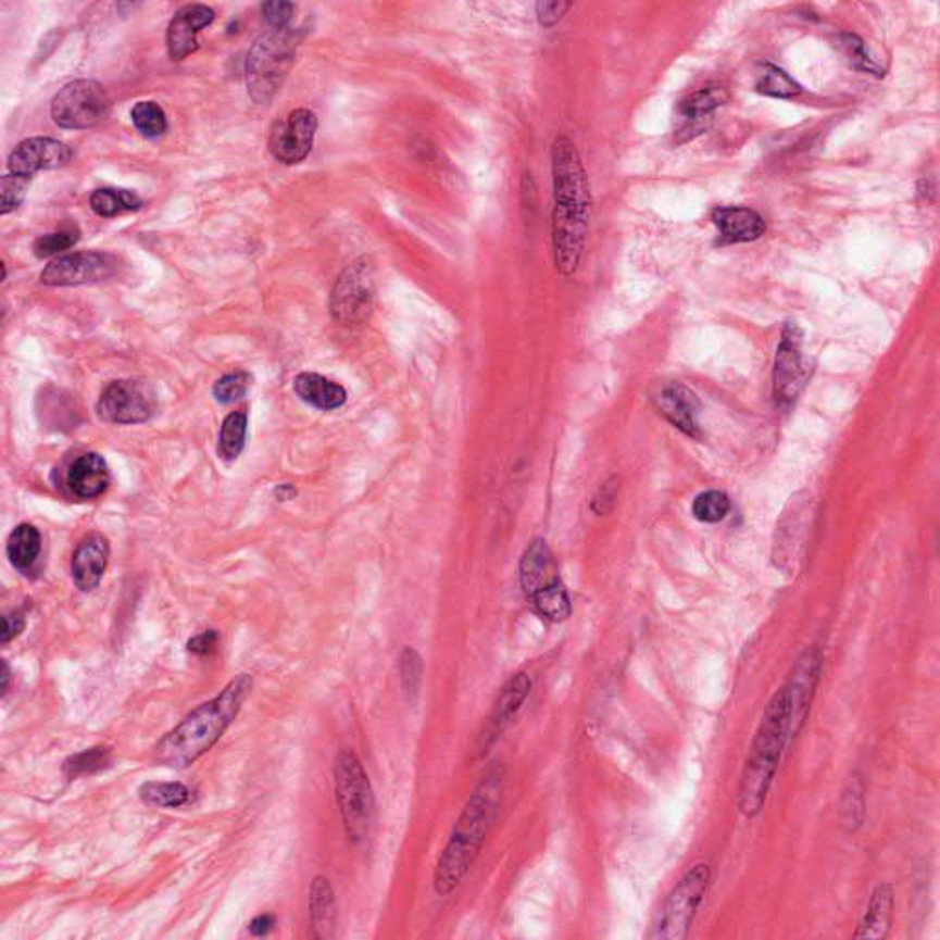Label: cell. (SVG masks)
Returning <instances> with one entry per match:
<instances>
[{
  "label": "cell",
  "mask_w": 940,
  "mask_h": 940,
  "mask_svg": "<svg viewBox=\"0 0 940 940\" xmlns=\"http://www.w3.org/2000/svg\"><path fill=\"white\" fill-rule=\"evenodd\" d=\"M2 667H4V673H2V691H8V681H10V670H8L7 663H2Z\"/></svg>",
  "instance_id": "cell-48"
},
{
  "label": "cell",
  "mask_w": 940,
  "mask_h": 940,
  "mask_svg": "<svg viewBox=\"0 0 940 940\" xmlns=\"http://www.w3.org/2000/svg\"><path fill=\"white\" fill-rule=\"evenodd\" d=\"M111 100L95 79L65 85L52 101V118L63 129H89L105 120Z\"/></svg>",
  "instance_id": "cell-9"
},
{
  "label": "cell",
  "mask_w": 940,
  "mask_h": 940,
  "mask_svg": "<svg viewBox=\"0 0 940 940\" xmlns=\"http://www.w3.org/2000/svg\"><path fill=\"white\" fill-rule=\"evenodd\" d=\"M335 788L349 840L361 843L372 832L375 798L372 782L353 751H342L335 768Z\"/></svg>",
  "instance_id": "cell-5"
},
{
  "label": "cell",
  "mask_w": 940,
  "mask_h": 940,
  "mask_svg": "<svg viewBox=\"0 0 940 940\" xmlns=\"http://www.w3.org/2000/svg\"><path fill=\"white\" fill-rule=\"evenodd\" d=\"M529 691H531L529 676L524 675V673L513 676L498 694L497 704H494L491 715V729L498 731V729L505 728L509 722L513 720L516 713L521 711Z\"/></svg>",
  "instance_id": "cell-27"
},
{
  "label": "cell",
  "mask_w": 940,
  "mask_h": 940,
  "mask_svg": "<svg viewBox=\"0 0 940 940\" xmlns=\"http://www.w3.org/2000/svg\"><path fill=\"white\" fill-rule=\"evenodd\" d=\"M569 8H572V2H539L537 4V18H539L540 26L551 28V26L561 23Z\"/></svg>",
  "instance_id": "cell-44"
},
{
  "label": "cell",
  "mask_w": 940,
  "mask_h": 940,
  "mask_svg": "<svg viewBox=\"0 0 940 940\" xmlns=\"http://www.w3.org/2000/svg\"><path fill=\"white\" fill-rule=\"evenodd\" d=\"M66 481H68L74 497L82 498V500H92V498L101 497L106 491L109 481H111V474H109L105 460L96 452H89V454L79 455L76 462L72 463Z\"/></svg>",
  "instance_id": "cell-23"
},
{
  "label": "cell",
  "mask_w": 940,
  "mask_h": 940,
  "mask_svg": "<svg viewBox=\"0 0 940 940\" xmlns=\"http://www.w3.org/2000/svg\"><path fill=\"white\" fill-rule=\"evenodd\" d=\"M711 869L707 864H698L678 881L665 900L657 917L651 939L684 940L689 935L698 907L710 888Z\"/></svg>",
  "instance_id": "cell-7"
},
{
  "label": "cell",
  "mask_w": 940,
  "mask_h": 940,
  "mask_svg": "<svg viewBox=\"0 0 940 940\" xmlns=\"http://www.w3.org/2000/svg\"><path fill=\"white\" fill-rule=\"evenodd\" d=\"M111 556V548L103 535H89L77 544L72 556V579L82 592H90L100 585Z\"/></svg>",
  "instance_id": "cell-21"
},
{
  "label": "cell",
  "mask_w": 940,
  "mask_h": 940,
  "mask_svg": "<svg viewBox=\"0 0 940 940\" xmlns=\"http://www.w3.org/2000/svg\"><path fill=\"white\" fill-rule=\"evenodd\" d=\"M372 265L366 260H359L338 276L331 292V314L335 322L342 326L353 327L364 324L373 309Z\"/></svg>",
  "instance_id": "cell-10"
},
{
  "label": "cell",
  "mask_w": 940,
  "mask_h": 940,
  "mask_svg": "<svg viewBox=\"0 0 940 940\" xmlns=\"http://www.w3.org/2000/svg\"><path fill=\"white\" fill-rule=\"evenodd\" d=\"M318 129V118L309 109H297L287 114V118L278 120L271 130L268 149L274 159L294 166L308 159L313 149L314 137Z\"/></svg>",
  "instance_id": "cell-13"
},
{
  "label": "cell",
  "mask_w": 940,
  "mask_h": 940,
  "mask_svg": "<svg viewBox=\"0 0 940 940\" xmlns=\"http://www.w3.org/2000/svg\"><path fill=\"white\" fill-rule=\"evenodd\" d=\"M252 689L249 675L237 676L217 697L191 711L180 724L154 745V763L170 768H186L217 744L236 720Z\"/></svg>",
  "instance_id": "cell-2"
},
{
  "label": "cell",
  "mask_w": 940,
  "mask_h": 940,
  "mask_svg": "<svg viewBox=\"0 0 940 940\" xmlns=\"http://www.w3.org/2000/svg\"><path fill=\"white\" fill-rule=\"evenodd\" d=\"M109 763H111V751L109 748L98 745V748H90V750L82 751V753L68 759L65 763V774L71 779L82 777V775L96 774V772L109 766Z\"/></svg>",
  "instance_id": "cell-37"
},
{
  "label": "cell",
  "mask_w": 940,
  "mask_h": 940,
  "mask_svg": "<svg viewBox=\"0 0 940 940\" xmlns=\"http://www.w3.org/2000/svg\"><path fill=\"white\" fill-rule=\"evenodd\" d=\"M812 524V502L809 497L792 498L781 521L775 529L774 561L777 568L788 569L792 562L799 561L804 551Z\"/></svg>",
  "instance_id": "cell-16"
},
{
  "label": "cell",
  "mask_w": 940,
  "mask_h": 940,
  "mask_svg": "<svg viewBox=\"0 0 940 940\" xmlns=\"http://www.w3.org/2000/svg\"><path fill=\"white\" fill-rule=\"evenodd\" d=\"M532 606L542 615L544 619L551 623H562L568 619L572 614V603L566 588L562 586L561 580L555 585L546 588L542 592L532 596Z\"/></svg>",
  "instance_id": "cell-33"
},
{
  "label": "cell",
  "mask_w": 940,
  "mask_h": 940,
  "mask_svg": "<svg viewBox=\"0 0 940 940\" xmlns=\"http://www.w3.org/2000/svg\"><path fill=\"white\" fill-rule=\"evenodd\" d=\"M311 923L318 939H333L337 926V904L329 881L316 876L311 888Z\"/></svg>",
  "instance_id": "cell-26"
},
{
  "label": "cell",
  "mask_w": 940,
  "mask_h": 940,
  "mask_svg": "<svg viewBox=\"0 0 940 940\" xmlns=\"http://www.w3.org/2000/svg\"><path fill=\"white\" fill-rule=\"evenodd\" d=\"M118 271V258L106 252H74L50 261L41 273V281L50 287L98 284Z\"/></svg>",
  "instance_id": "cell-12"
},
{
  "label": "cell",
  "mask_w": 940,
  "mask_h": 940,
  "mask_svg": "<svg viewBox=\"0 0 940 940\" xmlns=\"http://www.w3.org/2000/svg\"><path fill=\"white\" fill-rule=\"evenodd\" d=\"M274 917L273 915H260V917H255L252 923H250V931L255 937H263V935H268L273 931L274 928Z\"/></svg>",
  "instance_id": "cell-47"
},
{
  "label": "cell",
  "mask_w": 940,
  "mask_h": 940,
  "mask_svg": "<svg viewBox=\"0 0 940 940\" xmlns=\"http://www.w3.org/2000/svg\"><path fill=\"white\" fill-rule=\"evenodd\" d=\"M143 201L137 193L116 188H101L90 196V206L100 217H114L120 213L137 212Z\"/></svg>",
  "instance_id": "cell-31"
},
{
  "label": "cell",
  "mask_w": 940,
  "mask_h": 940,
  "mask_svg": "<svg viewBox=\"0 0 940 940\" xmlns=\"http://www.w3.org/2000/svg\"><path fill=\"white\" fill-rule=\"evenodd\" d=\"M250 385H252V377H250L249 373H228V375L221 377L215 383V386H213V397L221 404H231V402L239 401L241 397L247 396Z\"/></svg>",
  "instance_id": "cell-38"
},
{
  "label": "cell",
  "mask_w": 940,
  "mask_h": 940,
  "mask_svg": "<svg viewBox=\"0 0 940 940\" xmlns=\"http://www.w3.org/2000/svg\"><path fill=\"white\" fill-rule=\"evenodd\" d=\"M294 12H297V7L292 4V2H265V4H261V13H263V21H265L274 32H284L287 30V26H289L290 21L294 17Z\"/></svg>",
  "instance_id": "cell-41"
},
{
  "label": "cell",
  "mask_w": 940,
  "mask_h": 940,
  "mask_svg": "<svg viewBox=\"0 0 940 940\" xmlns=\"http://www.w3.org/2000/svg\"><path fill=\"white\" fill-rule=\"evenodd\" d=\"M294 391L303 402L324 412L342 409L348 401V391L342 385L333 383L318 373H300L294 380Z\"/></svg>",
  "instance_id": "cell-25"
},
{
  "label": "cell",
  "mask_w": 940,
  "mask_h": 940,
  "mask_svg": "<svg viewBox=\"0 0 940 940\" xmlns=\"http://www.w3.org/2000/svg\"><path fill=\"white\" fill-rule=\"evenodd\" d=\"M617 494H619V478L612 476V478L603 481L598 492L593 494L592 503H590L593 513L598 516L609 515L610 511L615 507Z\"/></svg>",
  "instance_id": "cell-42"
},
{
  "label": "cell",
  "mask_w": 940,
  "mask_h": 940,
  "mask_svg": "<svg viewBox=\"0 0 940 940\" xmlns=\"http://www.w3.org/2000/svg\"><path fill=\"white\" fill-rule=\"evenodd\" d=\"M729 92L722 87H707L687 96L676 105L673 137L678 146L704 135L713 124L716 111L726 105Z\"/></svg>",
  "instance_id": "cell-14"
},
{
  "label": "cell",
  "mask_w": 940,
  "mask_h": 940,
  "mask_svg": "<svg viewBox=\"0 0 940 940\" xmlns=\"http://www.w3.org/2000/svg\"><path fill=\"white\" fill-rule=\"evenodd\" d=\"M2 623H4V628H2V644L10 643L12 639L17 638L18 634L23 632L24 617L18 612L4 614Z\"/></svg>",
  "instance_id": "cell-46"
},
{
  "label": "cell",
  "mask_w": 940,
  "mask_h": 940,
  "mask_svg": "<svg viewBox=\"0 0 940 940\" xmlns=\"http://www.w3.org/2000/svg\"><path fill=\"white\" fill-rule=\"evenodd\" d=\"M755 90L759 95L777 98V100H793L803 95V87L787 71H782L781 66L772 63H764Z\"/></svg>",
  "instance_id": "cell-29"
},
{
  "label": "cell",
  "mask_w": 940,
  "mask_h": 940,
  "mask_svg": "<svg viewBox=\"0 0 940 940\" xmlns=\"http://www.w3.org/2000/svg\"><path fill=\"white\" fill-rule=\"evenodd\" d=\"M143 803L159 809H178L190 803L191 790L183 782H146L140 788Z\"/></svg>",
  "instance_id": "cell-32"
},
{
  "label": "cell",
  "mask_w": 940,
  "mask_h": 940,
  "mask_svg": "<svg viewBox=\"0 0 940 940\" xmlns=\"http://www.w3.org/2000/svg\"><path fill=\"white\" fill-rule=\"evenodd\" d=\"M819 675H822V652L817 649H806L798 657L792 675L785 684L788 694V740L795 737L803 728Z\"/></svg>",
  "instance_id": "cell-15"
},
{
  "label": "cell",
  "mask_w": 940,
  "mask_h": 940,
  "mask_svg": "<svg viewBox=\"0 0 940 940\" xmlns=\"http://www.w3.org/2000/svg\"><path fill=\"white\" fill-rule=\"evenodd\" d=\"M651 399L657 414L665 417L681 434H686L687 438L702 439V428H700L702 404L691 388H687L678 380L663 383L652 393Z\"/></svg>",
  "instance_id": "cell-17"
},
{
  "label": "cell",
  "mask_w": 940,
  "mask_h": 940,
  "mask_svg": "<svg viewBox=\"0 0 940 940\" xmlns=\"http://www.w3.org/2000/svg\"><path fill=\"white\" fill-rule=\"evenodd\" d=\"M215 12L204 4L180 8L167 28V52L173 61H183L199 48L197 36L213 23Z\"/></svg>",
  "instance_id": "cell-19"
},
{
  "label": "cell",
  "mask_w": 940,
  "mask_h": 940,
  "mask_svg": "<svg viewBox=\"0 0 940 940\" xmlns=\"http://www.w3.org/2000/svg\"><path fill=\"white\" fill-rule=\"evenodd\" d=\"M718 230V245L753 243L766 234V221L761 213L745 206H718L711 212Z\"/></svg>",
  "instance_id": "cell-20"
},
{
  "label": "cell",
  "mask_w": 940,
  "mask_h": 940,
  "mask_svg": "<svg viewBox=\"0 0 940 940\" xmlns=\"http://www.w3.org/2000/svg\"><path fill=\"white\" fill-rule=\"evenodd\" d=\"M894 910V891L889 883H880L870 894L869 905L857 924L854 939H886L891 929Z\"/></svg>",
  "instance_id": "cell-24"
},
{
  "label": "cell",
  "mask_w": 940,
  "mask_h": 940,
  "mask_svg": "<svg viewBox=\"0 0 940 940\" xmlns=\"http://www.w3.org/2000/svg\"><path fill=\"white\" fill-rule=\"evenodd\" d=\"M28 184H30V178L18 177V175H12V173H8V175L2 177V208H0L2 215H8V213L21 206V202L24 201V196H26V190H28Z\"/></svg>",
  "instance_id": "cell-40"
},
{
  "label": "cell",
  "mask_w": 940,
  "mask_h": 940,
  "mask_svg": "<svg viewBox=\"0 0 940 940\" xmlns=\"http://www.w3.org/2000/svg\"><path fill=\"white\" fill-rule=\"evenodd\" d=\"M156 410V393L143 380H114L98 401L101 419L114 425H137Z\"/></svg>",
  "instance_id": "cell-11"
},
{
  "label": "cell",
  "mask_w": 940,
  "mask_h": 940,
  "mask_svg": "<svg viewBox=\"0 0 940 940\" xmlns=\"http://www.w3.org/2000/svg\"><path fill=\"white\" fill-rule=\"evenodd\" d=\"M247 430H249V415L245 410L226 415L221 426L220 443H217V452L223 460L234 462L239 458L247 441Z\"/></svg>",
  "instance_id": "cell-30"
},
{
  "label": "cell",
  "mask_w": 940,
  "mask_h": 940,
  "mask_svg": "<svg viewBox=\"0 0 940 940\" xmlns=\"http://www.w3.org/2000/svg\"><path fill=\"white\" fill-rule=\"evenodd\" d=\"M79 241V231L76 228H66V230L53 231L47 236L37 237L34 243V252L37 258H52V255L61 254L65 250L72 249Z\"/></svg>",
  "instance_id": "cell-39"
},
{
  "label": "cell",
  "mask_w": 940,
  "mask_h": 940,
  "mask_svg": "<svg viewBox=\"0 0 940 940\" xmlns=\"http://www.w3.org/2000/svg\"><path fill=\"white\" fill-rule=\"evenodd\" d=\"M130 120L143 137L159 138L167 130L166 113L154 101H138L130 111Z\"/></svg>",
  "instance_id": "cell-36"
},
{
  "label": "cell",
  "mask_w": 940,
  "mask_h": 940,
  "mask_svg": "<svg viewBox=\"0 0 940 940\" xmlns=\"http://www.w3.org/2000/svg\"><path fill=\"white\" fill-rule=\"evenodd\" d=\"M72 151L68 146L53 138H28L13 149L8 159L12 175L32 178L37 172L58 170L68 164Z\"/></svg>",
  "instance_id": "cell-18"
},
{
  "label": "cell",
  "mask_w": 940,
  "mask_h": 940,
  "mask_svg": "<svg viewBox=\"0 0 940 940\" xmlns=\"http://www.w3.org/2000/svg\"><path fill=\"white\" fill-rule=\"evenodd\" d=\"M840 48L843 55H845V60L849 61V65L854 71L864 72V74H870V76L876 77L886 76V71L870 58L867 45H865L862 37L851 34V32H845V34H841L840 36Z\"/></svg>",
  "instance_id": "cell-34"
},
{
  "label": "cell",
  "mask_w": 940,
  "mask_h": 940,
  "mask_svg": "<svg viewBox=\"0 0 940 940\" xmlns=\"http://www.w3.org/2000/svg\"><path fill=\"white\" fill-rule=\"evenodd\" d=\"M551 252L556 271L569 278L579 271L585 258L593 212L588 173L572 138L562 135L551 146Z\"/></svg>",
  "instance_id": "cell-1"
},
{
  "label": "cell",
  "mask_w": 940,
  "mask_h": 940,
  "mask_svg": "<svg viewBox=\"0 0 940 940\" xmlns=\"http://www.w3.org/2000/svg\"><path fill=\"white\" fill-rule=\"evenodd\" d=\"M297 39L290 32H274L261 37L249 53V92L258 103H266L278 92L294 63Z\"/></svg>",
  "instance_id": "cell-6"
},
{
  "label": "cell",
  "mask_w": 940,
  "mask_h": 940,
  "mask_svg": "<svg viewBox=\"0 0 940 940\" xmlns=\"http://www.w3.org/2000/svg\"><path fill=\"white\" fill-rule=\"evenodd\" d=\"M401 675L406 691L417 692L421 681V660L412 649L402 654Z\"/></svg>",
  "instance_id": "cell-43"
},
{
  "label": "cell",
  "mask_w": 940,
  "mask_h": 940,
  "mask_svg": "<svg viewBox=\"0 0 940 940\" xmlns=\"http://www.w3.org/2000/svg\"><path fill=\"white\" fill-rule=\"evenodd\" d=\"M731 511V500L724 491L700 492L692 502V516L704 524L726 521Z\"/></svg>",
  "instance_id": "cell-35"
},
{
  "label": "cell",
  "mask_w": 940,
  "mask_h": 940,
  "mask_svg": "<svg viewBox=\"0 0 940 940\" xmlns=\"http://www.w3.org/2000/svg\"><path fill=\"white\" fill-rule=\"evenodd\" d=\"M559 568L546 540H532L521 561V585L527 598L559 582Z\"/></svg>",
  "instance_id": "cell-22"
},
{
  "label": "cell",
  "mask_w": 940,
  "mask_h": 940,
  "mask_svg": "<svg viewBox=\"0 0 940 940\" xmlns=\"http://www.w3.org/2000/svg\"><path fill=\"white\" fill-rule=\"evenodd\" d=\"M787 742L788 694L782 686L766 705L740 777L739 811L748 819L763 811Z\"/></svg>",
  "instance_id": "cell-3"
},
{
  "label": "cell",
  "mask_w": 940,
  "mask_h": 940,
  "mask_svg": "<svg viewBox=\"0 0 940 940\" xmlns=\"http://www.w3.org/2000/svg\"><path fill=\"white\" fill-rule=\"evenodd\" d=\"M494 792L497 788L492 787L491 782L487 785L484 782L473 793V798L468 799L465 811L455 822L454 830L450 835L443 854L439 857L436 876H434V886L439 894L452 893L467 876L474 860L478 857L479 849L484 845L497 814V799L492 795Z\"/></svg>",
  "instance_id": "cell-4"
},
{
  "label": "cell",
  "mask_w": 940,
  "mask_h": 940,
  "mask_svg": "<svg viewBox=\"0 0 940 940\" xmlns=\"http://www.w3.org/2000/svg\"><path fill=\"white\" fill-rule=\"evenodd\" d=\"M217 641H220L217 632L215 630H208V632L199 634V636L191 639L190 643H188V649L199 654V656H206V654H210L215 649Z\"/></svg>",
  "instance_id": "cell-45"
},
{
  "label": "cell",
  "mask_w": 940,
  "mask_h": 940,
  "mask_svg": "<svg viewBox=\"0 0 940 940\" xmlns=\"http://www.w3.org/2000/svg\"><path fill=\"white\" fill-rule=\"evenodd\" d=\"M41 532L32 524H21L13 529L8 539L7 553L13 568L28 572L41 553Z\"/></svg>",
  "instance_id": "cell-28"
},
{
  "label": "cell",
  "mask_w": 940,
  "mask_h": 940,
  "mask_svg": "<svg viewBox=\"0 0 940 940\" xmlns=\"http://www.w3.org/2000/svg\"><path fill=\"white\" fill-rule=\"evenodd\" d=\"M812 367L804 359L803 331L795 322H787L782 327L781 340L777 346L774 362L775 406L790 410L803 393L804 386L811 380Z\"/></svg>",
  "instance_id": "cell-8"
}]
</instances>
